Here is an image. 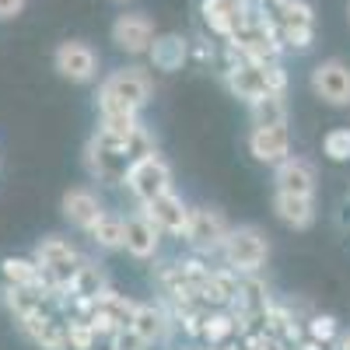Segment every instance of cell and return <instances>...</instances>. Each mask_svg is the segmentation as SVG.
Here are the masks:
<instances>
[{"label": "cell", "instance_id": "23", "mask_svg": "<svg viewBox=\"0 0 350 350\" xmlns=\"http://www.w3.org/2000/svg\"><path fill=\"white\" fill-rule=\"evenodd\" d=\"M123 235H126V217L102 211L98 221L88 228V239H92L98 249H123Z\"/></svg>", "mask_w": 350, "mask_h": 350}, {"label": "cell", "instance_id": "10", "mask_svg": "<svg viewBox=\"0 0 350 350\" xmlns=\"http://www.w3.org/2000/svg\"><path fill=\"white\" fill-rule=\"evenodd\" d=\"M151 39H154V21L140 11H126L112 21V42L120 46L123 53L130 56H140L151 49Z\"/></svg>", "mask_w": 350, "mask_h": 350}, {"label": "cell", "instance_id": "11", "mask_svg": "<svg viewBox=\"0 0 350 350\" xmlns=\"http://www.w3.org/2000/svg\"><path fill=\"white\" fill-rule=\"evenodd\" d=\"M140 211L154 221V228L161 231V235H179V239H183L186 221H189V207L183 203V196H175V193L168 189V193L154 196L151 203H140Z\"/></svg>", "mask_w": 350, "mask_h": 350}, {"label": "cell", "instance_id": "5", "mask_svg": "<svg viewBox=\"0 0 350 350\" xmlns=\"http://www.w3.org/2000/svg\"><path fill=\"white\" fill-rule=\"evenodd\" d=\"M123 183H126V189L133 193L137 203H151L154 196L172 189V168H168V161L158 151H151V154H144V158H137L130 165Z\"/></svg>", "mask_w": 350, "mask_h": 350}, {"label": "cell", "instance_id": "33", "mask_svg": "<svg viewBox=\"0 0 350 350\" xmlns=\"http://www.w3.org/2000/svg\"><path fill=\"white\" fill-rule=\"evenodd\" d=\"M262 4H277V0H262Z\"/></svg>", "mask_w": 350, "mask_h": 350}, {"label": "cell", "instance_id": "3", "mask_svg": "<svg viewBox=\"0 0 350 350\" xmlns=\"http://www.w3.org/2000/svg\"><path fill=\"white\" fill-rule=\"evenodd\" d=\"M221 256H224V267H231L235 273H259V267L270 256V242L259 228L242 224V228L228 231V239L221 245Z\"/></svg>", "mask_w": 350, "mask_h": 350}, {"label": "cell", "instance_id": "27", "mask_svg": "<svg viewBox=\"0 0 350 350\" xmlns=\"http://www.w3.org/2000/svg\"><path fill=\"white\" fill-rule=\"evenodd\" d=\"M323 154L329 161H350V126H336L323 137Z\"/></svg>", "mask_w": 350, "mask_h": 350}, {"label": "cell", "instance_id": "25", "mask_svg": "<svg viewBox=\"0 0 350 350\" xmlns=\"http://www.w3.org/2000/svg\"><path fill=\"white\" fill-rule=\"evenodd\" d=\"M105 291V277H102V270L95 267V262H81V270L74 273V280H70V291H67V298H98Z\"/></svg>", "mask_w": 350, "mask_h": 350}, {"label": "cell", "instance_id": "19", "mask_svg": "<svg viewBox=\"0 0 350 350\" xmlns=\"http://www.w3.org/2000/svg\"><path fill=\"white\" fill-rule=\"evenodd\" d=\"M148 56H151V67L154 70H165V74H172V70H179L183 64H186V56H189V42L183 39V36H154L151 39V49H148Z\"/></svg>", "mask_w": 350, "mask_h": 350}, {"label": "cell", "instance_id": "4", "mask_svg": "<svg viewBox=\"0 0 350 350\" xmlns=\"http://www.w3.org/2000/svg\"><path fill=\"white\" fill-rule=\"evenodd\" d=\"M273 25H277V36L280 46L291 49H308L315 39V14L305 0H277V4H267Z\"/></svg>", "mask_w": 350, "mask_h": 350}, {"label": "cell", "instance_id": "32", "mask_svg": "<svg viewBox=\"0 0 350 350\" xmlns=\"http://www.w3.org/2000/svg\"><path fill=\"white\" fill-rule=\"evenodd\" d=\"M112 4H130V0H112Z\"/></svg>", "mask_w": 350, "mask_h": 350}, {"label": "cell", "instance_id": "2", "mask_svg": "<svg viewBox=\"0 0 350 350\" xmlns=\"http://www.w3.org/2000/svg\"><path fill=\"white\" fill-rule=\"evenodd\" d=\"M224 81L231 88V95L245 98V102H256V98L270 95V92H287V74L277 60L259 64V60H245V56H235V53H231Z\"/></svg>", "mask_w": 350, "mask_h": 350}, {"label": "cell", "instance_id": "31", "mask_svg": "<svg viewBox=\"0 0 350 350\" xmlns=\"http://www.w3.org/2000/svg\"><path fill=\"white\" fill-rule=\"evenodd\" d=\"M295 350H326V343H319V340H312V336H308V340H305V343H298Z\"/></svg>", "mask_w": 350, "mask_h": 350}, {"label": "cell", "instance_id": "7", "mask_svg": "<svg viewBox=\"0 0 350 350\" xmlns=\"http://www.w3.org/2000/svg\"><path fill=\"white\" fill-rule=\"evenodd\" d=\"M228 231H231V224L217 211H211V207H189V221H186L183 239L196 252H221Z\"/></svg>", "mask_w": 350, "mask_h": 350}, {"label": "cell", "instance_id": "9", "mask_svg": "<svg viewBox=\"0 0 350 350\" xmlns=\"http://www.w3.org/2000/svg\"><path fill=\"white\" fill-rule=\"evenodd\" d=\"M312 92L333 109L350 105V67L343 60H323L312 70Z\"/></svg>", "mask_w": 350, "mask_h": 350}, {"label": "cell", "instance_id": "26", "mask_svg": "<svg viewBox=\"0 0 350 350\" xmlns=\"http://www.w3.org/2000/svg\"><path fill=\"white\" fill-rule=\"evenodd\" d=\"M36 262L39 267H56V262H67V259H74L77 256V249L67 242V239H56V235H49V239H42L39 245H36Z\"/></svg>", "mask_w": 350, "mask_h": 350}, {"label": "cell", "instance_id": "15", "mask_svg": "<svg viewBox=\"0 0 350 350\" xmlns=\"http://www.w3.org/2000/svg\"><path fill=\"white\" fill-rule=\"evenodd\" d=\"M277 189L280 193H298V196H315V168L305 158L287 154L277 165Z\"/></svg>", "mask_w": 350, "mask_h": 350}, {"label": "cell", "instance_id": "12", "mask_svg": "<svg viewBox=\"0 0 350 350\" xmlns=\"http://www.w3.org/2000/svg\"><path fill=\"white\" fill-rule=\"evenodd\" d=\"M200 11H203V21H207V28L214 36L231 39L239 32V25L245 21L249 0H203Z\"/></svg>", "mask_w": 350, "mask_h": 350}, {"label": "cell", "instance_id": "6", "mask_svg": "<svg viewBox=\"0 0 350 350\" xmlns=\"http://www.w3.org/2000/svg\"><path fill=\"white\" fill-rule=\"evenodd\" d=\"M14 323L39 350H67V315L56 312V305L32 312L25 319H14Z\"/></svg>", "mask_w": 350, "mask_h": 350}, {"label": "cell", "instance_id": "30", "mask_svg": "<svg viewBox=\"0 0 350 350\" xmlns=\"http://www.w3.org/2000/svg\"><path fill=\"white\" fill-rule=\"evenodd\" d=\"M25 11V0H0V21H11Z\"/></svg>", "mask_w": 350, "mask_h": 350}, {"label": "cell", "instance_id": "34", "mask_svg": "<svg viewBox=\"0 0 350 350\" xmlns=\"http://www.w3.org/2000/svg\"><path fill=\"white\" fill-rule=\"evenodd\" d=\"M347 14H350V4H347Z\"/></svg>", "mask_w": 350, "mask_h": 350}, {"label": "cell", "instance_id": "21", "mask_svg": "<svg viewBox=\"0 0 350 350\" xmlns=\"http://www.w3.org/2000/svg\"><path fill=\"white\" fill-rule=\"evenodd\" d=\"M130 326L154 347V343H161V340L168 336V329H172V315H168L161 305H137Z\"/></svg>", "mask_w": 350, "mask_h": 350}, {"label": "cell", "instance_id": "1", "mask_svg": "<svg viewBox=\"0 0 350 350\" xmlns=\"http://www.w3.org/2000/svg\"><path fill=\"white\" fill-rule=\"evenodd\" d=\"M151 151H154V140L144 126H137L130 133H112V130L98 126V133L88 140V148H84V161H88V172H92L95 179L123 183L130 165L144 154H151Z\"/></svg>", "mask_w": 350, "mask_h": 350}, {"label": "cell", "instance_id": "13", "mask_svg": "<svg viewBox=\"0 0 350 350\" xmlns=\"http://www.w3.org/2000/svg\"><path fill=\"white\" fill-rule=\"evenodd\" d=\"M249 151H252L256 161L280 165L291 154V133H287V126H252Z\"/></svg>", "mask_w": 350, "mask_h": 350}, {"label": "cell", "instance_id": "8", "mask_svg": "<svg viewBox=\"0 0 350 350\" xmlns=\"http://www.w3.org/2000/svg\"><path fill=\"white\" fill-rule=\"evenodd\" d=\"M53 67H56V74H60V77H67L74 84H88V81H95V74H98V56H95V49L88 46V42L70 39V42L56 46Z\"/></svg>", "mask_w": 350, "mask_h": 350}, {"label": "cell", "instance_id": "24", "mask_svg": "<svg viewBox=\"0 0 350 350\" xmlns=\"http://www.w3.org/2000/svg\"><path fill=\"white\" fill-rule=\"evenodd\" d=\"M252 126H287V98L284 92H270L256 102H249Z\"/></svg>", "mask_w": 350, "mask_h": 350}, {"label": "cell", "instance_id": "29", "mask_svg": "<svg viewBox=\"0 0 350 350\" xmlns=\"http://www.w3.org/2000/svg\"><path fill=\"white\" fill-rule=\"evenodd\" d=\"M308 336L319 343H333L336 340V319L333 315H312L308 319Z\"/></svg>", "mask_w": 350, "mask_h": 350}, {"label": "cell", "instance_id": "16", "mask_svg": "<svg viewBox=\"0 0 350 350\" xmlns=\"http://www.w3.org/2000/svg\"><path fill=\"white\" fill-rule=\"evenodd\" d=\"M64 217L74 224V228H81V231H88L95 221H98V214H102V203H98V196L92 193V189H84V186H77V189H67L64 193Z\"/></svg>", "mask_w": 350, "mask_h": 350}, {"label": "cell", "instance_id": "17", "mask_svg": "<svg viewBox=\"0 0 350 350\" xmlns=\"http://www.w3.org/2000/svg\"><path fill=\"white\" fill-rule=\"evenodd\" d=\"M273 211H277V217H280L287 228L305 231V228H312V221H315V196H298V193H280V189H277Z\"/></svg>", "mask_w": 350, "mask_h": 350}, {"label": "cell", "instance_id": "28", "mask_svg": "<svg viewBox=\"0 0 350 350\" xmlns=\"http://www.w3.org/2000/svg\"><path fill=\"white\" fill-rule=\"evenodd\" d=\"M109 350H151V343L144 340L133 326H123L109 336Z\"/></svg>", "mask_w": 350, "mask_h": 350}, {"label": "cell", "instance_id": "14", "mask_svg": "<svg viewBox=\"0 0 350 350\" xmlns=\"http://www.w3.org/2000/svg\"><path fill=\"white\" fill-rule=\"evenodd\" d=\"M161 245V231L154 228V221L148 214H133L126 217V235H123V249L133 256V259H151Z\"/></svg>", "mask_w": 350, "mask_h": 350}, {"label": "cell", "instance_id": "22", "mask_svg": "<svg viewBox=\"0 0 350 350\" xmlns=\"http://www.w3.org/2000/svg\"><path fill=\"white\" fill-rule=\"evenodd\" d=\"M0 277H4V287H42V270L36 256H8L0 262Z\"/></svg>", "mask_w": 350, "mask_h": 350}, {"label": "cell", "instance_id": "20", "mask_svg": "<svg viewBox=\"0 0 350 350\" xmlns=\"http://www.w3.org/2000/svg\"><path fill=\"white\" fill-rule=\"evenodd\" d=\"M235 333H242V315L239 312H224V308H211L203 315V329L200 340H207L211 347H224Z\"/></svg>", "mask_w": 350, "mask_h": 350}, {"label": "cell", "instance_id": "18", "mask_svg": "<svg viewBox=\"0 0 350 350\" xmlns=\"http://www.w3.org/2000/svg\"><path fill=\"white\" fill-rule=\"evenodd\" d=\"M60 298L49 295L46 287H4V305L14 319H25V315H32V312H42L49 305H56Z\"/></svg>", "mask_w": 350, "mask_h": 350}]
</instances>
